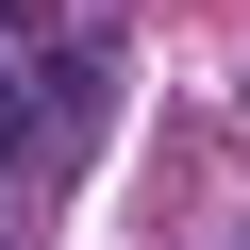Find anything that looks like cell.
Instances as JSON below:
<instances>
[{
	"label": "cell",
	"mask_w": 250,
	"mask_h": 250,
	"mask_svg": "<svg viewBox=\"0 0 250 250\" xmlns=\"http://www.w3.org/2000/svg\"><path fill=\"white\" fill-rule=\"evenodd\" d=\"M17 167H34V100L0 83V184H17Z\"/></svg>",
	"instance_id": "1"
},
{
	"label": "cell",
	"mask_w": 250,
	"mask_h": 250,
	"mask_svg": "<svg viewBox=\"0 0 250 250\" xmlns=\"http://www.w3.org/2000/svg\"><path fill=\"white\" fill-rule=\"evenodd\" d=\"M0 50H50V0H0Z\"/></svg>",
	"instance_id": "2"
},
{
	"label": "cell",
	"mask_w": 250,
	"mask_h": 250,
	"mask_svg": "<svg viewBox=\"0 0 250 250\" xmlns=\"http://www.w3.org/2000/svg\"><path fill=\"white\" fill-rule=\"evenodd\" d=\"M233 250H250V217H233Z\"/></svg>",
	"instance_id": "3"
}]
</instances>
